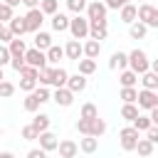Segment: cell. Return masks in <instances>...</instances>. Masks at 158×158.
Segmentation results:
<instances>
[{
	"label": "cell",
	"mask_w": 158,
	"mask_h": 158,
	"mask_svg": "<svg viewBox=\"0 0 158 158\" xmlns=\"http://www.w3.org/2000/svg\"><path fill=\"white\" fill-rule=\"evenodd\" d=\"M128 69H133L138 77H143L146 72H151V59H148V54L143 52V49H131L128 52Z\"/></svg>",
	"instance_id": "obj_1"
},
{
	"label": "cell",
	"mask_w": 158,
	"mask_h": 158,
	"mask_svg": "<svg viewBox=\"0 0 158 158\" xmlns=\"http://www.w3.org/2000/svg\"><path fill=\"white\" fill-rule=\"evenodd\" d=\"M118 141H121V148L123 151H136L138 148V141H141V131L131 123V126H123L118 131Z\"/></svg>",
	"instance_id": "obj_2"
},
{
	"label": "cell",
	"mask_w": 158,
	"mask_h": 158,
	"mask_svg": "<svg viewBox=\"0 0 158 158\" xmlns=\"http://www.w3.org/2000/svg\"><path fill=\"white\" fill-rule=\"evenodd\" d=\"M69 32H72V40H86L89 32H91V22H89V17H84V15H74V17H72V25H69Z\"/></svg>",
	"instance_id": "obj_3"
},
{
	"label": "cell",
	"mask_w": 158,
	"mask_h": 158,
	"mask_svg": "<svg viewBox=\"0 0 158 158\" xmlns=\"http://www.w3.org/2000/svg\"><path fill=\"white\" fill-rule=\"evenodd\" d=\"M138 20L148 27H156L158 30V7H153L151 2H143L138 5Z\"/></svg>",
	"instance_id": "obj_4"
},
{
	"label": "cell",
	"mask_w": 158,
	"mask_h": 158,
	"mask_svg": "<svg viewBox=\"0 0 158 158\" xmlns=\"http://www.w3.org/2000/svg\"><path fill=\"white\" fill-rule=\"evenodd\" d=\"M106 12H109V7H106V2H101V0H91L89 7H86L89 22H104V20H106Z\"/></svg>",
	"instance_id": "obj_5"
},
{
	"label": "cell",
	"mask_w": 158,
	"mask_h": 158,
	"mask_svg": "<svg viewBox=\"0 0 158 158\" xmlns=\"http://www.w3.org/2000/svg\"><path fill=\"white\" fill-rule=\"evenodd\" d=\"M25 22H27V32H32V35H37V32H42V22H44V12L37 7V10H27V15H25Z\"/></svg>",
	"instance_id": "obj_6"
},
{
	"label": "cell",
	"mask_w": 158,
	"mask_h": 158,
	"mask_svg": "<svg viewBox=\"0 0 158 158\" xmlns=\"http://www.w3.org/2000/svg\"><path fill=\"white\" fill-rule=\"evenodd\" d=\"M25 59H27V64L30 67H35V69H44L49 62H47V52H42V49H37V47H30L27 49V54H25Z\"/></svg>",
	"instance_id": "obj_7"
},
{
	"label": "cell",
	"mask_w": 158,
	"mask_h": 158,
	"mask_svg": "<svg viewBox=\"0 0 158 158\" xmlns=\"http://www.w3.org/2000/svg\"><path fill=\"white\" fill-rule=\"evenodd\" d=\"M138 106L146 109V111L158 109V94L151 91V89H141V91H138Z\"/></svg>",
	"instance_id": "obj_8"
},
{
	"label": "cell",
	"mask_w": 158,
	"mask_h": 158,
	"mask_svg": "<svg viewBox=\"0 0 158 158\" xmlns=\"http://www.w3.org/2000/svg\"><path fill=\"white\" fill-rule=\"evenodd\" d=\"M64 52H67V59L79 62V59H84V42H79V40H69V42L64 44Z\"/></svg>",
	"instance_id": "obj_9"
},
{
	"label": "cell",
	"mask_w": 158,
	"mask_h": 158,
	"mask_svg": "<svg viewBox=\"0 0 158 158\" xmlns=\"http://www.w3.org/2000/svg\"><path fill=\"white\" fill-rule=\"evenodd\" d=\"M52 99H54V104L57 106H72L74 104V91L69 89V86H62V89H54V94H52Z\"/></svg>",
	"instance_id": "obj_10"
},
{
	"label": "cell",
	"mask_w": 158,
	"mask_h": 158,
	"mask_svg": "<svg viewBox=\"0 0 158 158\" xmlns=\"http://www.w3.org/2000/svg\"><path fill=\"white\" fill-rule=\"evenodd\" d=\"M59 158H77V153L81 151L79 148V143L77 141H72V138H64V141H59Z\"/></svg>",
	"instance_id": "obj_11"
},
{
	"label": "cell",
	"mask_w": 158,
	"mask_h": 158,
	"mask_svg": "<svg viewBox=\"0 0 158 158\" xmlns=\"http://www.w3.org/2000/svg\"><path fill=\"white\" fill-rule=\"evenodd\" d=\"M118 17H121V22L123 25H133V22H138V5H133V2H128L126 7H121L118 10Z\"/></svg>",
	"instance_id": "obj_12"
},
{
	"label": "cell",
	"mask_w": 158,
	"mask_h": 158,
	"mask_svg": "<svg viewBox=\"0 0 158 158\" xmlns=\"http://www.w3.org/2000/svg\"><path fill=\"white\" fill-rule=\"evenodd\" d=\"M40 148L42 151H57L59 148V138L52 133V131H44V133H40Z\"/></svg>",
	"instance_id": "obj_13"
},
{
	"label": "cell",
	"mask_w": 158,
	"mask_h": 158,
	"mask_svg": "<svg viewBox=\"0 0 158 158\" xmlns=\"http://www.w3.org/2000/svg\"><path fill=\"white\" fill-rule=\"evenodd\" d=\"M106 35H109V25H106V20H104V22H91L89 40H96V42H101V40H106Z\"/></svg>",
	"instance_id": "obj_14"
},
{
	"label": "cell",
	"mask_w": 158,
	"mask_h": 158,
	"mask_svg": "<svg viewBox=\"0 0 158 158\" xmlns=\"http://www.w3.org/2000/svg\"><path fill=\"white\" fill-rule=\"evenodd\" d=\"M109 69H128V54L126 52H114L109 59Z\"/></svg>",
	"instance_id": "obj_15"
},
{
	"label": "cell",
	"mask_w": 158,
	"mask_h": 158,
	"mask_svg": "<svg viewBox=\"0 0 158 158\" xmlns=\"http://www.w3.org/2000/svg\"><path fill=\"white\" fill-rule=\"evenodd\" d=\"M138 116H141V106H138V104H123V106H121V118H123V121L133 123Z\"/></svg>",
	"instance_id": "obj_16"
},
{
	"label": "cell",
	"mask_w": 158,
	"mask_h": 158,
	"mask_svg": "<svg viewBox=\"0 0 158 158\" xmlns=\"http://www.w3.org/2000/svg\"><path fill=\"white\" fill-rule=\"evenodd\" d=\"M69 25H72V17H67L64 12H57V15L52 17V30H54V32H67Z\"/></svg>",
	"instance_id": "obj_17"
},
{
	"label": "cell",
	"mask_w": 158,
	"mask_h": 158,
	"mask_svg": "<svg viewBox=\"0 0 158 158\" xmlns=\"http://www.w3.org/2000/svg\"><path fill=\"white\" fill-rule=\"evenodd\" d=\"M57 81V67H44L40 72V86H54Z\"/></svg>",
	"instance_id": "obj_18"
},
{
	"label": "cell",
	"mask_w": 158,
	"mask_h": 158,
	"mask_svg": "<svg viewBox=\"0 0 158 158\" xmlns=\"http://www.w3.org/2000/svg\"><path fill=\"white\" fill-rule=\"evenodd\" d=\"M136 81H141V77H138L133 69H123V72L118 74V84H121V89H123V86H136Z\"/></svg>",
	"instance_id": "obj_19"
},
{
	"label": "cell",
	"mask_w": 158,
	"mask_h": 158,
	"mask_svg": "<svg viewBox=\"0 0 158 158\" xmlns=\"http://www.w3.org/2000/svg\"><path fill=\"white\" fill-rule=\"evenodd\" d=\"M67 86H69L74 94H81V91L86 89V77L77 72V74H72V77H69V84H67Z\"/></svg>",
	"instance_id": "obj_20"
},
{
	"label": "cell",
	"mask_w": 158,
	"mask_h": 158,
	"mask_svg": "<svg viewBox=\"0 0 158 158\" xmlns=\"http://www.w3.org/2000/svg\"><path fill=\"white\" fill-rule=\"evenodd\" d=\"M99 54H101V42H96V40H86V42H84V57L96 59Z\"/></svg>",
	"instance_id": "obj_21"
},
{
	"label": "cell",
	"mask_w": 158,
	"mask_h": 158,
	"mask_svg": "<svg viewBox=\"0 0 158 158\" xmlns=\"http://www.w3.org/2000/svg\"><path fill=\"white\" fill-rule=\"evenodd\" d=\"M67 57V52H64V47H59V44H52L49 49H47V62L49 64H59V59H64Z\"/></svg>",
	"instance_id": "obj_22"
},
{
	"label": "cell",
	"mask_w": 158,
	"mask_h": 158,
	"mask_svg": "<svg viewBox=\"0 0 158 158\" xmlns=\"http://www.w3.org/2000/svg\"><path fill=\"white\" fill-rule=\"evenodd\" d=\"M118 99H123V104H138V89L136 86H123L118 91Z\"/></svg>",
	"instance_id": "obj_23"
},
{
	"label": "cell",
	"mask_w": 158,
	"mask_h": 158,
	"mask_svg": "<svg viewBox=\"0 0 158 158\" xmlns=\"http://www.w3.org/2000/svg\"><path fill=\"white\" fill-rule=\"evenodd\" d=\"M79 148H81V153H94L99 148V138L96 136H84V138H79Z\"/></svg>",
	"instance_id": "obj_24"
},
{
	"label": "cell",
	"mask_w": 158,
	"mask_h": 158,
	"mask_svg": "<svg viewBox=\"0 0 158 158\" xmlns=\"http://www.w3.org/2000/svg\"><path fill=\"white\" fill-rule=\"evenodd\" d=\"M146 32H148V25H143L141 20H138V22H133V25L128 27V37H131V40H143V37H146Z\"/></svg>",
	"instance_id": "obj_25"
},
{
	"label": "cell",
	"mask_w": 158,
	"mask_h": 158,
	"mask_svg": "<svg viewBox=\"0 0 158 158\" xmlns=\"http://www.w3.org/2000/svg\"><path fill=\"white\" fill-rule=\"evenodd\" d=\"M35 47L42 49V52H47V49L52 47V35H49V32H37V35H35Z\"/></svg>",
	"instance_id": "obj_26"
},
{
	"label": "cell",
	"mask_w": 158,
	"mask_h": 158,
	"mask_svg": "<svg viewBox=\"0 0 158 158\" xmlns=\"http://www.w3.org/2000/svg\"><path fill=\"white\" fill-rule=\"evenodd\" d=\"M7 47H10L12 57H25V54H27V44H25V40H22V37H15Z\"/></svg>",
	"instance_id": "obj_27"
},
{
	"label": "cell",
	"mask_w": 158,
	"mask_h": 158,
	"mask_svg": "<svg viewBox=\"0 0 158 158\" xmlns=\"http://www.w3.org/2000/svg\"><path fill=\"white\" fill-rule=\"evenodd\" d=\"M10 30H12V35H15V37H22V35L27 32V22H25V15H22V17L17 15V17L10 22Z\"/></svg>",
	"instance_id": "obj_28"
},
{
	"label": "cell",
	"mask_w": 158,
	"mask_h": 158,
	"mask_svg": "<svg viewBox=\"0 0 158 158\" xmlns=\"http://www.w3.org/2000/svg\"><path fill=\"white\" fill-rule=\"evenodd\" d=\"M94 72H96V59H89V57L79 59V74H84V77H91Z\"/></svg>",
	"instance_id": "obj_29"
},
{
	"label": "cell",
	"mask_w": 158,
	"mask_h": 158,
	"mask_svg": "<svg viewBox=\"0 0 158 158\" xmlns=\"http://www.w3.org/2000/svg\"><path fill=\"white\" fill-rule=\"evenodd\" d=\"M22 106H25V111H30V114H35V111H37V109L42 106V101H40V99H37V94L32 91V94H27V96H25V101H22Z\"/></svg>",
	"instance_id": "obj_30"
},
{
	"label": "cell",
	"mask_w": 158,
	"mask_h": 158,
	"mask_svg": "<svg viewBox=\"0 0 158 158\" xmlns=\"http://www.w3.org/2000/svg\"><path fill=\"white\" fill-rule=\"evenodd\" d=\"M141 84H143V89L156 91V89H158V74H156V72H146V74L141 77Z\"/></svg>",
	"instance_id": "obj_31"
},
{
	"label": "cell",
	"mask_w": 158,
	"mask_h": 158,
	"mask_svg": "<svg viewBox=\"0 0 158 158\" xmlns=\"http://www.w3.org/2000/svg\"><path fill=\"white\" fill-rule=\"evenodd\" d=\"M32 126L40 131V133H44V131H49V116L47 114H37L35 118H32Z\"/></svg>",
	"instance_id": "obj_32"
},
{
	"label": "cell",
	"mask_w": 158,
	"mask_h": 158,
	"mask_svg": "<svg viewBox=\"0 0 158 158\" xmlns=\"http://www.w3.org/2000/svg\"><path fill=\"white\" fill-rule=\"evenodd\" d=\"M40 10H42L44 15H49V17H54V15L59 12V0H42Z\"/></svg>",
	"instance_id": "obj_33"
},
{
	"label": "cell",
	"mask_w": 158,
	"mask_h": 158,
	"mask_svg": "<svg viewBox=\"0 0 158 158\" xmlns=\"http://www.w3.org/2000/svg\"><path fill=\"white\" fill-rule=\"evenodd\" d=\"M86 7H89V2H86V0H67V10H69V12H74V15H81Z\"/></svg>",
	"instance_id": "obj_34"
},
{
	"label": "cell",
	"mask_w": 158,
	"mask_h": 158,
	"mask_svg": "<svg viewBox=\"0 0 158 158\" xmlns=\"http://www.w3.org/2000/svg\"><path fill=\"white\" fill-rule=\"evenodd\" d=\"M69 72L64 69V67H57V81H54V89H62V86H67L69 84Z\"/></svg>",
	"instance_id": "obj_35"
},
{
	"label": "cell",
	"mask_w": 158,
	"mask_h": 158,
	"mask_svg": "<svg viewBox=\"0 0 158 158\" xmlns=\"http://www.w3.org/2000/svg\"><path fill=\"white\" fill-rule=\"evenodd\" d=\"M79 118H99V109H96L91 101H86V104L81 106V114H79Z\"/></svg>",
	"instance_id": "obj_36"
},
{
	"label": "cell",
	"mask_w": 158,
	"mask_h": 158,
	"mask_svg": "<svg viewBox=\"0 0 158 158\" xmlns=\"http://www.w3.org/2000/svg\"><path fill=\"white\" fill-rule=\"evenodd\" d=\"M104 133H106V121L104 118H91V136L101 138Z\"/></svg>",
	"instance_id": "obj_37"
},
{
	"label": "cell",
	"mask_w": 158,
	"mask_h": 158,
	"mask_svg": "<svg viewBox=\"0 0 158 158\" xmlns=\"http://www.w3.org/2000/svg\"><path fill=\"white\" fill-rule=\"evenodd\" d=\"M15 7H10V5H0V20H2V25H10L12 20H15V12H12Z\"/></svg>",
	"instance_id": "obj_38"
},
{
	"label": "cell",
	"mask_w": 158,
	"mask_h": 158,
	"mask_svg": "<svg viewBox=\"0 0 158 158\" xmlns=\"http://www.w3.org/2000/svg\"><path fill=\"white\" fill-rule=\"evenodd\" d=\"M37 79H30V77H20V89L25 91V94H32L35 89H37Z\"/></svg>",
	"instance_id": "obj_39"
},
{
	"label": "cell",
	"mask_w": 158,
	"mask_h": 158,
	"mask_svg": "<svg viewBox=\"0 0 158 158\" xmlns=\"http://www.w3.org/2000/svg\"><path fill=\"white\" fill-rule=\"evenodd\" d=\"M153 146H156V143H151L148 138H141V141H138V148H136V151H138V156L148 158V156L153 153Z\"/></svg>",
	"instance_id": "obj_40"
},
{
	"label": "cell",
	"mask_w": 158,
	"mask_h": 158,
	"mask_svg": "<svg viewBox=\"0 0 158 158\" xmlns=\"http://www.w3.org/2000/svg\"><path fill=\"white\" fill-rule=\"evenodd\" d=\"M20 133H22V138H25V141H40V131H37L32 123H27Z\"/></svg>",
	"instance_id": "obj_41"
},
{
	"label": "cell",
	"mask_w": 158,
	"mask_h": 158,
	"mask_svg": "<svg viewBox=\"0 0 158 158\" xmlns=\"http://www.w3.org/2000/svg\"><path fill=\"white\" fill-rule=\"evenodd\" d=\"M133 126H136L138 131H151V128H153V121H151V116H138V118L133 121Z\"/></svg>",
	"instance_id": "obj_42"
},
{
	"label": "cell",
	"mask_w": 158,
	"mask_h": 158,
	"mask_svg": "<svg viewBox=\"0 0 158 158\" xmlns=\"http://www.w3.org/2000/svg\"><path fill=\"white\" fill-rule=\"evenodd\" d=\"M77 131L81 136H91V118H79L77 121Z\"/></svg>",
	"instance_id": "obj_43"
},
{
	"label": "cell",
	"mask_w": 158,
	"mask_h": 158,
	"mask_svg": "<svg viewBox=\"0 0 158 158\" xmlns=\"http://www.w3.org/2000/svg\"><path fill=\"white\" fill-rule=\"evenodd\" d=\"M12 40H15V35H12L10 25H2V27H0V42H2V44H10Z\"/></svg>",
	"instance_id": "obj_44"
},
{
	"label": "cell",
	"mask_w": 158,
	"mask_h": 158,
	"mask_svg": "<svg viewBox=\"0 0 158 158\" xmlns=\"http://www.w3.org/2000/svg\"><path fill=\"white\" fill-rule=\"evenodd\" d=\"M12 94H15L12 81H0V96H2V99H10Z\"/></svg>",
	"instance_id": "obj_45"
},
{
	"label": "cell",
	"mask_w": 158,
	"mask_h": 158,
	"mask_svg": "<svg viewBox=\"0 0 158 158\" xmlns=\"http://www.w3.org/2000/svg\"><path fill=\"white\" fill-rule=\"evenodd\" d=\"M0 64H12V52H10L7 44L0 47Z\"/></svg>",
	"instance_id": "obj_46"
},
{
	"label": "cell",
	"mask_w": 158,
	"mask_h": 158,
	"mask_svg": "<svg viewBox=\"0 0 158 158\" xmlns=\"http://www.w3.org/2000/svg\"><path fill=\"white\" fill-rule=\"evenodd\" d=\"M35 94H37V99H40L42 104H47V101L52 99V94H49V89H47V86H37V89H35Z\"/></svg>",
	"instance_id": "obj_47"
},
{
	"label": "cell",
	"mask_w": 158,
	"mask_h": 158,
	"mask_svg": "<svg viewBox=\"0 0 158 158\" xmlns=\"http://www.w3.org/2000/svg\"><path fill=\"white\" fill-rule=\"evenodd\" d=\"M10 67H12V69L20 74V72L27 67V59H25V57H12V64H10Z\"/></svg>",
	"instance_id": "obj_48"
},
{
	"label": "cell",
	"mask_w": 158,
	"mask_h": 158,
	"mask_svg": "<svg viewBox=\"0 0 158 158\" xmlns=\"http://www.w3.org/2000/svg\"><path fill=\"white\" fill-rule=\"evenodd\" d=\"M104 2H106L109 10H121V7H126L131 0H104Z\"/></svg>",
	"instance_id": "obj_49"
},
{
	"label": "cell",
	"mask_w": 158,
	"mask_h": 158,
	"mask_svg": "<svg viewBox=\"0 0 158 158\" xmlns=\"http://www.w3.org/2000/svg\"><path fill=\"white\" fill-rule=\"evenodd\" d=\"M27 158H47V151H42V148H30V151H27Z\"/></svg>",
	"instance_id": "obj_50"
},
{
	"label": "cell",
	"mask_w": 158,
	"mask_h": 158,
	"mask_svg": "<svg viewBox=\"0 0 158 158\" xmlns=\"http://www.w3.org/2000/svg\"><path fill=\"white\" fill-rule=\"evenodd\" d=\"M146 138H148L151 143H158V126H153L151 131H146Z\"/></svg>",
	"instance_id": "obj_51"
},
{
	"label": "cell",
	"mask_w": 158,
	"mask_h": 158,
	"mask_svg": "<svg viewBox=\"0 0 158 158\" xmlns=\"http://www.w3.org/2000/svg\"><path fill=\"white\" fill-rule=\"evenodd\" d=\"M22 5H25L27 10H37V7L42 5V0H22Z\"/></svg>",
	"instance_id": "obj_52"
},
{
	"label": "cell",
	"mask_w": 158,
	"mask_h": 158,
	"mask_svg": "<svg viewBox=\"0 0 158 158\" xmlns=\"http://www.w3.org/2000/svg\"><path fill=\"white\" fill-rule=\"evenodd\" d=\"M148 116H151V121H153V126H158V109H153V111H148Z\"/></svg>",
	"instance_id": "obj_53"
},
{
	"label": "cell",
	"mask_w": 158,
	"mask_h": 158,
	"mask_svg": "<svg viewBox=\"0 0 158 158\" xmlns=\"http://www.w3.org/2000/svg\"><path fill=\"white\" fill-rule=\"evenodd\" d=\"M2 2H5V5H10V7H17L22 0H2Z\"/></svg>",
	"instance_id": "obj_54"
},
{
	"label": "cell",
	"mask_w": 158,
	"mask_h": 158,
	"mask_svg": "<svg viewBox=\"0 0 158 158\" xmlns=\"http://www.w3.org/2000/svg\"><path fill=\"white\" fill-rule=\"evenodd\" d=\"M151 72H156V74H158V59H151Z\"/></svg>",
	"instance_id": "obj_55"
},
{
	"label": "cell",
	"mask_w": 158,
	"mask_h": 158,
	"mask_svg": "<svg viewBox=\"0 0 158 158\" xmlns=\"http://www.w3.org/2000/svg\"><path fill=\"white\" fill-rule=\"evenodd\" d=\"M0 158H15V156H12L10 151H2V153H0Z\"/></svg>",
	"instance_id": "obj_56"
},
{
	"label": "cell",
	"mask_w": 158,
	"mask_h": 158,
	"mask_svg": "<svg viewBox=\"0 0 158 158\" xmlns=\"http://www.w3.org/2000/svg\"><path fill=\"white\" fill-rule=\"evenodd\" d=\"M143 2H146V0H141V5H143Z\"/></svg>",
	"instance_id": "obj_57"
}]
</instances>
